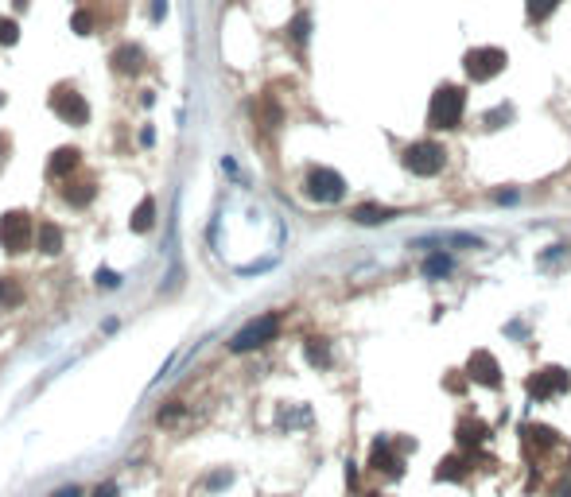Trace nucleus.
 <instances>
[{
    "label": "nucleus",
    "instance_id": "nucleus-10",
    "mask_svg": "<svg viewBox=\"0 0 571 497\" xmlns=\"http://www.w3.org/2000/svg\"><path fill=\"white\" fill-rule=\"evenodd\" d=\"M466 377L478 381V385H486V388H502V369H497V362H494V354H490V350H474Z\"/></svg>",
    "mask_w": 571,
    "mask_h": 497
},
{
    "label": "nucleus",
    "instance_id": "nucleus-2",
    "mask_svg": "<svg viewBox=\"0 0 571 497\" xmlns=\"http://www.w3.org/2000/svg\"><path fill=\"white\" fill-rule=\"evenodd\" d=\"M443 163H447V148L436 144V140H416V144L404 148V168H408L412 175H420V179L439 175Z\"/></svg>",
    "mask_w": 571,
    "mask_h": 497
},
{
    "label": "nucleus",
    "instance_id": "nucleus-27",
    "mask_svg": "<svg viewBox=\"0 0 571 497\" xmlns=\"http://www.w3.org/2000/svg\"><path fill=\"white\" fill-rule=\"evenodd\" d=\"M90 497H121V486L117 482H101V486H93Z\"/></svg>",
    "mask_w": 571,
    "mask_h": 497
},
{
    "label": "nucleus",
    "instance_id": "nucleus-5",
    "mask_svg": "<svg viewBox=\"0 0 571 497\" xmlns=\"http://www.w3.org/2000/svg\"><path fill=\"white\" fill-rule=\"evenodd\" d=\"M0 249H4V253H24V249H32V214L27 210H8L0 218Z\"/></svg>",
    "mask_w": 571,
    "mask_h": 497
},
{
    "label": "nucleus",
    "instance_id": "nucleus-29",
    "mask_svg": "<svg viewBox=\"0 0 571 497\" xmlns=\"http://www.w3.org/2000/svg\"><path fill=\"white\" fill-rule=\"evenodd\" d=\"M163 12H168V0H152V20H156V24L163 20Z\"/></svg>",
    "mask_w": 571,
    "mask_h": 497
},
{
    "label": "nucleus",
    "instance_id": "nucleus-4",
    "mask_svg": "<svg viewBox=\"0 0 571 497\" xmlns=\"http://www.w3.org/2000/svg\"><path fill=\"white\" fill-rule=\"evenodd\" d=\"M303 194H307L311 203H342L346 179L335 168H311L307 179H303Z\"/></svg>",
    "mask_w": 571,
    "mask_h": 497
},
{
    "label": "nucleus",
    "instance_id": "nucleus-17",
    "mask_svg": "<svg viewBox=\"0 0 571 497\" xmlns=\"http://www.w3.org/2000/svg\"><path fill=\"white\" fill-rule=\"evenodd\" d=\"M133 233H148L152 226H156V198H140V206L133 210Z\"/></svg>",
    "mask_w": 571,
    "mask_h": 497
},
{
    "label": "nucleus",
    "instance_id": "nucleus-24",
    "mask_svg": "<svg viewBox=\"0 0 571 497\" xmlns=\"http://www.w3.org/2000/svg\"><path fill=\"white\" fill-rule=\"evenodd\" d=\"M16 39H20V27H16V20L0 16V47H12Z\"/></svg>",
    "mask_w": 571,
    "mask_h": 497
},
{
    "label": "nucleus",
    "instance_id": "nucleus-23",
    "mask_svg": "<svg viewBox=\"0 0 571 497\" xmlns=\"http://www.w3.org/2000/svg\"><path fill=\"white\" fill-rule=\"evenodd\" d=\"M436 478H439V482H443V478H447V482H459V478H462V458H459V455L443 458V463H439V470H436Z\"/></svg>",
    "mask_w": 571,
    "mask_h": 497
},
{
    "label": "nucleus",
    "instance_id": "nucleus-31",
    "mask_svg": "<svg viewBox=\"0 0 571 497\" xmlns=\"http://www.w3.org/2000/svg\"><path fill=\"white\" fill-rule=\"evenodd\" d=\"M140 144H156V128H140Z\"/></svg>",
    "mask_w": 571,
    "mask_h": 497
},
{
    "label": "nucleus",
    "instance_id": "nucleus-21",
    "mask_svg": "<svg viewBox=\"0 0 571 497\" xmlns=\"http://www.w3.org/2000/svg\"><path fill=\"white\" fill-rule=\"evenodd\" d=\"M20 304V284L12 276H0V307H16Z\"/></svg>",
    "mask_w": 571,
    "mask_h": 497
},
{
    "label": "nucleus",
    "instance_id": "nucleus-30",
    "mask_svg": "<svg viewBox=\"0 0 571 497\" xmlns=\"http://www.w3.org/2000/svg\"><path fill=\"white\" fill-rule=\"evenodd\" d=\"M292 35H295V39H307V16H300V20H295V27H292Z\"/></svg>",
    "mask_w": 571,
    "mask_h": 497
},
{
    "label": "nucleus",
    "instance_id": "nucleus-32",
    "mask_svg": "<svg viewBox=\"0 0 571 497\" xmlns=\"http://www.w3.org/2000/svg\"><path fill=\"white\" fill-rule=\"evenodd\" d=\"M78 493H82V489H78V486H67V489H55V493H51V497H78Z\"/></svg>",
    "mask_w": 571,
    "mask_h": 497
},
{
    "label": "nucleus",
    "instance_id": "nucleus-22",
    "mask_svg": "<svg viewBox=\"0 0 571 497\" xmlns=\"http://www.w3.org/2000/svg\"><path fill=\"white\" fill-rule=\"evenodd\" d=\"M556 8H560V0H529V20L540 24V20H548Z\"/></svg>",
    "mask_w": 571,
    "mask_h": 497
},
{
    "label": "nucleus",
    "instance_id": "nucleus-7",
    "mask_svg": "<svg viewBox=\"0 0 571 497\" xmlns=\"http://www.w3.org/2000/svg\"><path fill=\"white\" fill-rule=\"evenodd\" d=\"M51 109H55V117H62L67 125H74V128L90 121V105H86V97L78 90H70V86L51 90Z\"/></svg>",
    "mask_w": 571,
    "mask_h": 497
},
{
    "label": "nucleus",
    "instance_id": "nucleus-18",
    "mask_svg": "<svg viewBox=\"0 0 571 497\" xmlns=\"http://www.w3.org/2000/svg\"><path fill=\"white\" fill-rule=\"evenodd\" d=\"M90 198H93V186L90 183H67V186H62V203H70L74 210H82Z\"/></svg>",
    "mask_w": 571,
    "mask_h": 497
},
{
    "label": "nucleus",
    "instance_id": "nucleus-9",
    "mask_svg": "<svg viewBox=\"0 0 571 497\" xmlns=\"http://www.w3.org/2000/svg\"><path fill=\"white\" fill-rule=\"evenodd\" d=\"M571 388V377L563 369H540L537 377H529V396L532 400H552L556 393Z\"/></svg>",
    "mask_w": 571,
    "mask_h": 497
},
{
    "label": "nucleus",
    "instance_id": "nucleus-6",
    "mask_svg": "<svg viewBox=\"0 0 571 497\" xmlns=\"http://www.w3.org/2000/svg\"><path fill=\"white\" fill-rule=\"evenodd\" d=\"M505 62H509V55L502 47H474V51H466L462 67H466V74L474 82H490V78H497L505 70Z\"/></svg>",
    "mask_w": 571,
    "mask_h": 497
},
{
    "label": "nucleus",
    "instance_id": "nucleus-26",
    "mask_svg": "<svg viewBox=\"0 0 571 497\" xmlns=\"http://www.w3.org/2000/svg\"><path fill=\"white\" fill-rule=\"evenodd\" d=\"M70 27H74L78 35H90L93 32V16L90 12H74V16H70Z\"/></svg>",
    "mask_w": 571,
    "mask_h": 497
},
{
    "label": "nucleus",
    "instance_id": "nucleus-14",
    "mask_svg": "<svg viewBox=\"0 0 571 497\" xmlns=\"http://www.w3.org/2000/svg\"><path fill=\"white\" fill-rule=\"evenodd\" d=\"M424 276H428V280H443V276H451V272H455V257L451 253H443V249H436V253H431L428 257V261H424Z\"/></svg>",
    "mask_w": 571,
    "mask_h": 497
},
{
    "label": "nucleus",
    "instance_id": "nucleus-11",
    "mask_svg": "<svg viewBox=\"0 0 571 497\" xmlns=\"http://www.w3.org/2000/svg\"><path fill=\"white\" fill-rule=\"evenodd\" d=\"M78 163H82V152H78V148H55V152H51V160H47V175L51 179H62V175H70Z\"/></svg>",
    "mask_w": 571,
    "mask_h": 497
},
{
    "label": "nucleus",
    "instance_id": "nucleus-25",
    "mask_svg": "<svg viewBox=\"0 0 571 497\" xmlns=\"http://www.w3.org/2000/svg\"><path fill=\"white\" fill-rule=\"evenodd\" d=\"M121 284H125V276H121V272H113V268H98V287L113 292V287H121Z\"/></svg>",
    "mask_w": 571,
    "mask_h": 497
},
{
    "label": "nucleus",
    "instance_id": "nucleus-20",
    "mask_svg": "<svg viewBox=\"0 0 571 497\" xmlns=\"http://www.w3.org/2000/svg\"><path fill=\"white\" fill-rule=\"evenodd\" d=\"M307 362L311 365H330V350L323 338H307Z\"/></svg>",
    "mask_w": 571,
    "mask_h": 497
},
{
    "label": "nucleus",
    "instance_id": "nucleus-3",
    "mask_svg": "<svg viewBox=\"0 0 571 497\" xmlns=\"http://www.w3.org/2000/svg\"><path fill=\"white\" fill-rule=\"evenodd\" d=\"M276 334H280V315L269 311V315H261V319L245 322V327L229 338V350H234V354H249V350H261L264 342H272Z\"/></svg>",
    "mask_w": 571,
    "mask_h": 497
},
{
    "label": "nucleus",
    "instance_id": "nucleus-19",
    "mask_svg": "<svg viewBox=\"0 0 571 497\" xmlns=\"http://www.w3.org/2000/svg\"><path fill=\"white\" fill-rule=\"evenodd\" d=\"M525 435H529V443H537V447H556V443H560L556 431L544 428V423H525Z\"/></svg>",
    "mask_w": 571,
    "mask_h": 497
},
{
    "label": "nucleus",
    "instance_id": "nucleus-15",
    "mask_svg": "<svg viewBox=\"0 0 571 497\" xmlns=\"http://www.w3.org/2000/svg\"><path fill=\"white\" fill-rule=\"evenodd\" d=\"M140 62H144V51L136 47V43H125V47H117V51H113V67H117L121 74L140 70Z\"/></svg>",
    "mask_w": 571,
    "mask_h": 497
},
{
    "label": "nucleus",
    "instance_id": "nucleus-8",
    "mask_svg": "<svg viewBox=\"0 0 571 497\" xmlns=\"http://www.w3.org/2000/svg\"><path fill=\"white\" fill-rule=\"evenodd\" d=\"M416 249H428V245H439V249H482V237L478 233H459V229H439V233H424L416 237Z\"/></svg>",
    "mask_w": 571,
    "mask_h": 497
},
{
    "label": "nucleus",
    "instance_id": "nucleus-1",
    "mask_svg": "<svg viewBox=\"0 0 571 497\" xmlns=\"http://www.w3.org/2000/svg\"><path fill=\"white\" fill-rule=\"evenodd\" d=\"M462 113H466V90L462 86H439L431 93V105H428V128H459L462 125Z\"/></svg>",
    "mask_w": 571,
    "mask_h": 497
},
{
    "label": "nucleus",
    "instance_id": "nucleus-12",
    "mask_svg": "<svg viewBox=\"0 0 571 497\" xmlns=\"http://www.w3.org/2000/svg\"><path fill=\"white\" fill-rule=\"evenodd\" d=\"M370 466L373 470H385V474H393V478H401V458L393 455V451H389V439H377V443H373V455H370Z\"/></svg>",
    "mask_w": 571,
    "mask_h": 497
},
{
    "label": "nucleus",
    "instance_id": "nucleus-16",
    "mask_svg": "<svg viewBox=\"0 0 571 497\" xmlns=\"http://www.w3.org/2000/svg\"><path fill=\"white\" fill-rule=\"evenodd\" d=\"M39 253H47V257H59L62 253V229L55 226V222H43L39 226Z\"/></svg>",
    "mask_w": 571,
    "mask_h": 497
},
{
    "label": "nucleus",
    "instance_id": "nucleus-13",
    "mask_svg": "<svg viewBox=\"0 0 571 497\" xmlns=\"http://www.w3.org/2000/svg\"><path fill=\"white\" fill-rule=\"evenodd\" d=\"M350 218L358 222V226H381V222H393L396 210H389V206H373V203H361L350 210Z\"/></svg>",
    "mask_w": 571,
    "mask_h": 497
},
{
    "label": "nucleus",
    "instance_id": "nucleus-28",
    "mask_svg": "<svg viewBox=\"0 0 571 497\" xmlns=\"http://www.w3.org/2000/svg\"><path fill=\"white\" fill-rule=\"evenodd\" d=\"M175 416H183V404H179V400H168V408L160 412V423H171Z\"/></svg>",
    "mask_w": 571,
    "mask_h": 497
}]
</instances>
